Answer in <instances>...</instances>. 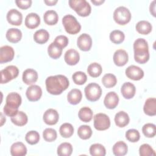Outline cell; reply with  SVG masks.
Returning a JSON list of instances; mask_svg holds the SVG:
<instances>
[{"mask_svg":"<svg viewBox=\"0 0 156 156\" xmlns=\"http://www.w3.org/2000/svg\"><path fill=\"white\" fill-rule=\"evenodd\" d=\"M47 91L53 95L60 94L69 87L68 79L64 75L58 74L51 76L45 80Z\"/></svg>","mask_w":156,"mask_h":156,"instance_id":"6da1fadb","label":"cell"},{"mask_svg":"<svg viewBox=\"0 0 156 156\" xmlns=\"http://www.w3.org/2000/svg\"><path fill=\"white\" fill-rule=\"evenodd\" d=\"M134 59L140 64L146 63L149 59V46L147 41L142 38H137L133 43Z\"/></svg>","mask_w":156,"mask_h":156,"instance_id":"7a4b0ae2","label":"cell"},{"mask_svg":"<svg viewBox=\"0 0 156 156\" xmlns=\"http://www.w3.org/2000/svg\"><path fill=\"white\" fill-rule=\"evenodd\" d=\"M21 97L18 93L12 92L8 94L4 106V113L8 116L12 117L18 112V108L21 104Z\"/></svg>","mask_w":156,"mask_h":156,"instance_id":"3957f363","label":"cell"},{"mask_svg":"<svg viewBox=\"0 0 156 156\" xmlns=\"http://www.w3.org/2000/svg\"><path fill=\"white\" fill-rule=\"evenodd\" d=\"M68 3L69 7L80 16L85 17L91 13V5L86 0H69Z\"/></svg>","mask_w":156,"mask_h":156,"instance_id":"277c9868","label":"cell"},{"mask_svg":"<svg viewBox=\"0 0 156 156\" xmlns=\"http://www.w3.org/2000/svg\"><path fill=\"white\" fill-rule=\"evenodd\" d=\"M62 24L65 31L69 34L74 35L80 31V24L72 15H65L62 18Z\"/></svg>","mask_w":156,"mask_h":156,"instance_id":"5b68a950","label":"cell"},{"mask_svg":"<svg viewBox=\"0 0 156 156\" xmlns=\"http://www.w3.org/2000/svg\"><path fill=\"white\" fill-rule=\"evenodd\" d=\"M131 13L130 10L124 6L117 7L113 12V20L119 25H125L130 22L131 20Z\"/></svg>","mask_w":156,"mask_h":156,"instance_id":"8992f818","label":"cell"},{"mask_svg":"<svg viewBox=\"0 0 156 156\" xmlns=\"http://www.w3.org/2000/svg\"><path fill=\"white\" fill-rule=\"evenodd\" d=\"M84 92L86 98L91 102H94L99 99L102 94V89L100 85L95 82L90 83L85 89Z\"/></svg>","mask_w":156,"mask_h":156,"instance_id":"52a82bcc","label":"cell"},{"mask_svg":"<svg viewBox=\"0 0 156 156\" xmlns=\"http://www.w3.org/2000/svg\"><path fill=\"white\" fill-rule=\"evenodd\" d=\"M94 127L98 130H105L110 126V119L106 114L99 113L93 118Z\"/></svg>","mask_w":156,"mask_h":156,"instance_id":"ba28073f","label":"cell"},{"mask_svg":"<svg viewBox=\"0 0 156 156\" xmlns=\"http://www.w3.org/2000/svg\"><path fill=\"white\" fill-rule=\"evenodd\" d=\"M1 83H5L15 79L19 74L18 68L14 65H9L1 71Z\"/></svg>","mask_w":156,"mask_h":156,"instance_id":"9c48e42d","label":"cell"},{"mask_svg":"<svg viewBox=\"0 0 156 156\" xmlns=\"http://www.w3.org/2000/svg\"><path fill=\"white\" fill-rule=\"evenodd\" d=\"M126 76L133 80H139L144 76L143 70L138 66L130 65L125 71Z\"/></svg>","mask_w":156,"mask_h":156,"instance_id":"30bf717a","label":"cell"},{"mask_svg":"<svg viewBox=\"0 0 156 156\" xmlns=\"http://www.w3.org/2000/svg\"><path fill=\"white\" fill-rule=\"evenodd\" d=\"M26 95L29 101L32 102L37 101L41 97L42 90L37 85H31L27 88Z\"/></svg>","mask_w":156,"mask_h":156,"instance_id":"8fae6325","label":"cell"},{"mask_svg":"<svg viewBox=\"0 0 156 156\" xmlns=\"http://www.w3.org/2000/svg\"><path fill=\"white\" fill-rule=\"evenodd\" d=\"M77 45L78 48L83 51L90 50L92 46V39L90 35L84 33L81 34L77 40Z\"/></svg>","mask_w":156,"mask_h":156,"instance_id":"7c38bea8","label":"cell"},{"mask_svg":"<svg viewBox=\"0 0 156 156\" xmlns=\"http://www.w3.org/2000/svg\"><path fill=\"white\" fill-rule=\"evenodd\" d=\"M15 55V51L12 46L5 45L0 48V63H4L10 62Z\"/></svg>","mask_w":156,"mask_h":156,"instance_id":"4fadbf2b","label":"cell"},{"mask_svg":"<svg viewBox=\"0 0 156 156\" xmlns=\"http://www.w3.org/2000/svg\"><path fill=\"white\" fill-rule=\"evenodd\" d=\"M7 20L9 23L14 26H20L23 21L22 13L15 9H12L7 13Z\"/></svg>","mask_w":156,"mask_h":156,"instance_id":"5bb4252c","label":"cell"},{"mask_svg":"<svg viewBox=\"0 0 156 156\" xmlns=\"http://www.w3.org/2000/svg\"><path fill=\"white\" fill-rule=\"evenodd\" d=\"M59 119V115L57 111L54 108H49L43 114V119L48 125H54L57 123Z\"/></svg>","mask_w":156,"mask_h":156,"instance_id":"9a60e30c","label":"cell"},{"mask_svg":"<svg viewBox=\"0 0 156 156\" xmlns=\"http://www.w3.org/2000/svg\"><path fill=\"white\" fill-rule=\"evenodd\" d=\"M114 63L118 66H124L129 60L127 52L124 49L116 50L113 56Z\"/></svg>","mask_w":156,"mask_h":156,"instance_id":"2e32d148","label":"cell"},{"mask_svg":"<svg viewBox=\"0 0 156 156\" xmlns=\"http://www.w3.org/2000/svg\"><path fill=\"white\" fill-rule=\"evenodd\" d=\"M38 77V73L34 69L28 68L24 70L23 73L22 79L23 82L26 85H33L37 82Z\"/></svg>","mask_w":156,"mask_h":156,"instance_id":"e0dca14e","label":"cell"},{"mask_svg":"<svg viewBox=\"0 0 156 156\" xmlns=\"http://www.w3.org/2000/svg\"><path fill=\"white\" fill-rule=\"evenodd\" d=\"M118 102L119 96L115 91L108 92L104 98V105L108 109L115 108L118 105Z\"/></svg>","mask_w":156,"mask_h":156,"instance_id":"ac0fdd59","label":"cell"},{"mask_svg":"<svg viewBox=\"0 0 156 156\" xmlns=\"http://www.w3.org/2000/svg\"><path fill=\"white\" fill-rule=\"evenodd\" d=\"M64 60L68 65H75L80 60L79 53L74 49H69L66 51L64 55Z\"/></svg>","mask_w":156,"mask_h":156,"instance_id":"d6986e66","label":"cell"},{"mask_svg":"<svg viewBox=\"0 0 156 156\" xmlns=\"http://www.w3.org/2000/svg\"><path fill=\"white\" fill-rule=\"evenodd\" d=\"M25 26L30 29L37 27L40 24V18L36 13H30L27 15L24 21Z\"/></svg>","mask_w":156,"mask_h":156,"instance_id":"ffe728a7","label":"cell"},{"mask_svg":"<svg viewBox=\"0 0 156 156\" xmlns=\"http://www.w3.org/2000/svg\"><path fill=\"white\" fill-rule=\"evenodd\" d=\"M135 86L130 82H126L121 86V93L125 99H130L132 98L135 96Z\"/></svg>","mask_w":156,"mask_h":156,"instance_id":"44dd1931","label":"cell"},{"mask_svg":"<svg viewBox=\"0 0 156 156\" xmlns=\"http://www.w3.org/2000/svg\"><path fill=\"white\" fill-rule=\"evenodd\" d=\"M143 111L148 116L156 115V99L155 98H149L146 100L143 106Z\"/></svg>","mask_w":156,"mask_h":156,"instance_id":"7402d4cb","label":"cell"},{"mask_svg":"<svg viewBox=\"0 0 156 156\" xmlns=\"http://www.w3.org/2000/svg\"><path fill=\"white\" fill-rule=\"evenodd\" d=\"M27 148L22 142H15L10 147V154L12 156H24L27 154Z\"/></svg>","mask_w":156,"mask_h":156,"instance_id":"603a6c76","label":"cell"},{"mask_svg":"<svg viewBox=\"0 0 156 156\" xmlns=\"http://www.w3.org/2000/svg\"><path fill=\"white\" fill-rule=\"evenodd\" d=\"M5 37L7 40L10 43H16L21 40L22 32L17 28H10L7 30Z\"/></svg>","mask_w":156,"mask_h":156,"instance_id":"cb8c5ba5","label":"cell"},{"mask_svg":"<svg viewBox=\"0 0 156 156\" xmlns=\"http://www.w3.org/2000/svg\"><path fill=\"white\" fill-rule=\"evenodd\" d=\"M114 120L115 124L118 127H124L129 124L130 118L129 115L126 112L124 111H119L116 113Z\"/></svg>","mask_w":156,"mask_h":156,"instance_id":"d4e9b609","label":"cell"},{"mask_svg":"<svg viewBox=\"0 0 156 156\" xmlns=\"http://www.w3.org/2000/svg\"><path fill=\"white\" fill-rule=\"evenodd\" d=\"M82 98V94L79 89L74 88L69 91L67 94V100L68 102L72 105L79 104Z\"/></svg>","mask_w":156,"mask_h":156,"instance_id":"484cf974","label":"cell"},{"mask_svg":"<svg viewBox=\"0 0 156 156\" xmlns=\"http://www.w3.org/2000/svg\"><path fill=\"white\" fill-rule=\"evenodd\" d=\"M128 147L126 143L122 141H117L112 147V151L116 156H123L127 153Z\"/></svg>","mask_w":156,"mask_h":156,"instance_id":"4316f807","label":"cell"},{"mask_svg":"<svg viewBox=\"0 0 156 156\" xmlns=\"http://www.w3.org/2000/svg\"><path fill=\"white\" fill-rule=\"evenodd\" d=\"M34 41L38 44H44L46 43L49 38V32L43 29L37 30L34 34Z\"/></svg>","mask_w":156,"mask_h":156,"instance_id":"83f0119b","label":"cell"},{"mask_svg":"<svg viewBox=\"0 0 156 156\" xmlns=\"http://www.w3.org/2000/svg\"><path fill=\"white\" fill-rule=\"evenodd\" d=\"M44 21L48 25L52 26L58 22V16L57 13L54 10H49L45 12L43 15Z\"/></svg>","mask_w":156,"mask_h":156,"instance_id":"f1b7e54d","label":"cell"},{"mask_svg":"<svg viewBox=\"0 0 156 156\" xmlns=\"http://www.w3.org/2000/svg\"><path fill=\"white\" fill-rule=\"evenodd\" d=\"M63 48L59 46L55 42H52L48 47V53L49 56L54 59L58 58L62 54Z\"/></svg>","mask_w":156,"mask_h":156,"instance_id":"f546056e","label":"cell"},{"mask_svg":"<svg viewBox=\"0 0 156 156\" xmlns=\"http://www.w3.org/2000/svg\"><path fill=\"white\" fill-rule=\"evenodd\" d=\"M135 28L138 33L143 35H147L152 31V26L149 21L141 20L136 23Z\"/></svg>","mask_w":156,"mask_h":156,"instance_id":"4dcf8cb0","label":"cell"},{"mask_svg":"<svg viewBox=\"0 0 156 156\" xmlns=\"http://www.w3.org/2000/svg\"><path fill=\"white\" fill-rule=\"evenodd\" d=\"M12 123L18 126H23L27 124L28 118L27 115L23 111H18L16 115L10 118Z\"/></svg>","mask_w":156,"mask_h":156,"instance_id":"1f68e13d","label":"cell"},{"mask_svg":"<svg viewBox=\"0 0 156 156\" xmlns=\"http://www.w3.org/2000/svg\"><path fill=\"white\" fill-rule=\"evenodd\" d=\"M93 112L88 107H82L78 112V116L79 119L85 122H90L93 118Z\"/></svg>","mask_w":156,"mask_h":156,"instance_id":"d6a6232c","label":"cell"},{"mask_svg":"<svg viewBox=\"0 0 156 156\" xmlns=\"http://www.w3.org/2000/svg\"><path fill=\"white\" fill-rule=\"evenodd\" d=\"M57 152L60 156H69L73 152V146L69 143H62L58 146Z\"/></svg>","mask_w":156,"mask_h":156,"instance_id":"836d02e7","label":"cell"},{"mask_svg":"<svg viewBox=\"0 0 156 156\" xmlns=\"http://www.w3.org/2000/svg\"><path fill=\"white\" fill-rule=\"evenodd\" d=\"M102 72V68L101 65L96 62H93L90 64L87 68V73L93 77H99Z\"/></svg>","mask_w":156,"mask_h":156,"instance_id":"e575fe53","label":"cell"},{"mask_svg":"<svg viewBox=\"0 0 156 156\" xmlns=\"http://www.w3.org/2000/svg\"><path fill=\"white\" fill-rule=\"evenodd\" d=\"M59 132L62 137L68 138L73 135L74 133V127L71 124L65 122L60 126Z\"/></svg>","mask_w":156,"mask_h":156,"instance_id":"d590c367","label":"cell"},{"mask_svg":"<svg viewBox=\"0 0 156 156\" xmlns=\"http://www.w3.org/2000/svg\"><path fill=\"white\" fill-rule=\"evenodd\" d=\"M101 81L104 87L110 88L116 85L117 83V79L114 74L112 73H107L102 77Z\"/></svg>","mask_w":156,"mask_h":156,"instance_id":"8d00e7d4","label":"cell"},{"mask_svg":"<svg viewBox=\"0 0 156 156\" xmlns=\"http://www.w3.org/2000/svg\"><path fill=\"white\" fill-rule=\"evenodd\" d=\"M90 153L93 156H104L106 154V150L102 144L94 143L90 147Z\"/></svg>","mask_w":156,"mask_h":156,"instance_id":"74e56055","label":"cell"},{"mask_svg":"<svg viewBox=\"0 0 156 156\" xmlns=\"http://www.w3.org/2000/svg\"><path fill=\"white\" fill-rule=\"evenodd\" d=\"M109 37L112 43L115 44H120L124 40L125 35L121 30H114L110 32Z\"/></svg>","mask_w":156,"mask_h":156,"instance_id":"f35d334b","label":"cell"},{"mask_svg":"<svg viewBox=\"0 0 156 156\" xmlns=\"http://www.w3.org/2000/svg\"><path fill=\"white\" fill-rule=\"evenodd\" d=\"M77 135L82 140H88L92 135L91 128L87 125H82L78 128Z\"/></svg>","mask_w":156,"mask_h":156,"instance_id":"ab89813d","label":"cell"},{"mask_svg":"<svg viewBox=\"0 0 156 156\" xmlns=\"http://www.w3.org/2000/svg\"><path fill=\"white\" fill-rule=\"evenodd\" d=\"M142 132L147 138H152L156 134L155 125L152 123H146L142 127Z\"/></svg>","mask_w":156,"mask_h":156,"instance_id":"60d3db41","label":"cell"},{"mask_svg":"<svg viewBox=\"0 0 156 156\" xmlns=\"http://www.w3.org/2000/svg\"><path fill=\"white\" fill-rule=\"evenodd\" d=\"M25 140L29 144H35L38 143L40 140L39 133L35 130L29 131L25 135Z\"/></svg>","mask_w":156,"mask_h":156,"instance_id":"b9f144b4","label":"cell"},{"mask_svg":"<svg viewBox=\"0 0 156 156\" xmlns=\"http://www.w3.org/2000/svg\"><path fill=\"white\" fill-rule=\"evenodd\" d=\"M43 137L46 141L52 142L57 139V133L52 128H46L43 132Z\"/></svg>","mask_w":156,"mask_h":156,"instance_id":"7bdbcfd3","label":"cell"},{"mask_svg":"<svg viewBox=\"0 0 156 156\" xmlns=\"http://www.w3.org/2000/svg\"><path fill=\"white\" fill-rule=\"evenodd\" d=\"M72 79L76 84L81 85L87 82V76L86 74L82 71H76L73 73Z\"/></svg>","mask_w":156,"mask_h":156,"instance_id":"ee69618b","label":"cell"},{"mask_svg":"<svg viewBox=\"0 0 156 156\" xmlns=\"http://www.w3.org/2000/svg\"><path fill=\"white\" fill-rule=\"evenodd\" d=\"M125 135L126 139L132 143L137 142L140 138V132L138 130L134 129H130L127 130Z\"/></svg>","mask_w":156,"mask_h":156,"instance_id":"f6af8a7d","label":"cell"},{"mask_svg":"<svg viewBox=\"0 0 156 156\" xmlns=\"http://www.w3.org/2000/svg\"><path fill=\"white\" fill-rule=\"evenodd\" d=\"M139 154L141 156L155 155V151L148 144H143L139 148Z\"/></svg>","mask_w":156,"mask_h":156,"instance_id":"bcb514c9","label":"cell"},{"mask_svg":"<svg viewBox=\"0 0 156 156\" xmlns=\"http://www.w3.org/2000/svg\"><path fill=\"white\" fill-rule=\"evenodd\" d=\"M54 42H55L59 46H60L63 49L68 45L69 40H68V38H67V37H66L65 35H58L55 37Z\"/></svg>","mask_w":156,"mask_h":156,"instance_id":"7dc6e473","label":"cell"},{"mask_svg":"<svg viewBox=\"0 0 156 156\" xmlns=\"http://www.w3.org/2000/svg\"><path fill=\"white\" fill-rule=\"evenodd\" d=\"M15 3L16 5L21 9H27L31 6V0H16Z\"/></svg>","mask_w":156,"mask_h":156,"instance_id":"c3c4849f","label":"cell"},{"mask_svg":"<svg viewBox=\"0 0 156 156\" xmlns=\"http://www.w3.org/2000/svg\"><path fill=\"white\" fill-rule=\"evenodd\" d=\"M149 10L151 15L154 16H155V1L154 0L150 4Z\"/></svg>","mask_w":156,"mask_h":156,"instance_id":"681fc988","label":"cell"},{"mask_svg":"<svg viewBox=\"0 0 156 156\" xmlns=\"http://www.w3.org/2000/svg\"><path fill=\"white\" fill-rule=\"evenodd\" d=\"M58 2L57 0H44V2L48 5H54Z\"/></svg>","mask_w":156,"mask_h":156,"instance_id":"f907efd6","label":"cell"},{"mask_svg":"<svg viewBox=\"0 0 156 156\" xmlns=\"http://www.w3.org/2000/svg\"><path fill=\"white\" fill-rule=\"evenodd\" d=\"M91 2L95 5H100L104 2V0H91Z\"/></svg>","mask_w":156,"mask_h":156,"instance_id":"816d5d0a","label":"cell"},{"mask_svg":"<svg viewBox=\"0 0 156 156\" xmlns=\"http://www.w3.org/2000/svg\"><path fill=\"white\" fill-rule=\"evenodd\" d=\"M1 126H2L3 125V124L5 122V118L3 116V114L1 113Z\"/></svg>","mask_w":156,"mask_h":156,"instance_id":"f5cc1de1","label":"cell"}]
</instances>
